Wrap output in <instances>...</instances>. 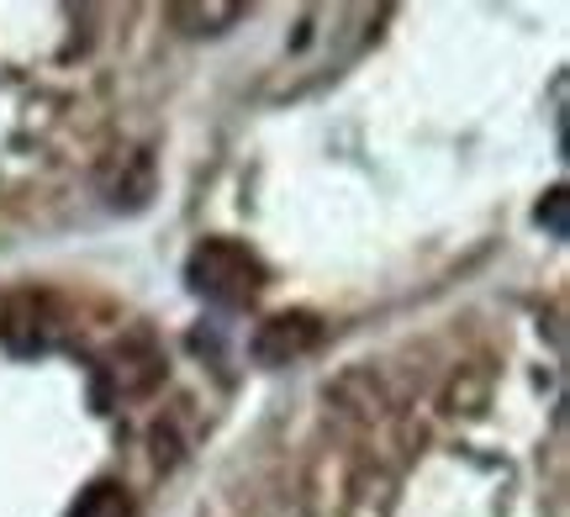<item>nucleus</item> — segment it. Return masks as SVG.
I'll list each match as a JSON object with an SVG mask.
<instances>
[{"mask_svg": "<svg viewBox=\"0 0 570 517\" xmlns=\"http://www.w3.org/2000/svg\"><path fill=\"white\" fill-rule=\"evenodd\" d=\"M185 286L190 296H202L212 307L223 311H238L248 301H259V290H265V265H259V253L238 243V238H202L190 259H185Z\"/></svg>", "mask_w": 570, "mask_h": 517, "instance_id": "obj_1", "label": "nucleus"}, {"mask_svg": "<svg viewBox=\"0 0 570 517\" xmlns=\"http://www.w3.org/2000/svg\"><path fill=\"white\" fill-rule=\"evenodd\" d=\"M323 344V322L312 311H275L265 328L254 332V359L259 365H291Z\"/></svg>", "mask_w": 570, "mask_h": 517, "instance_id": "obj_2", "label": "nucleus"}, {"mask_svg": "<svg viewBox=\"0 0 570 517\" xmlns=\"http://www.w3.org/2000/svg\"><path fill=\"white\" fill-rule=\"evenodd\" d=\"M0 338H6V349L17 354H38L48 349V301L42 296H11L6 311H0Z\"/></svg>", "mask_w": 570, "mask_h": 517, "instance_id": "obj_3", "label": "nucleus"}, {"mask_svg": "<svg viewBox=\"0 0 570 517\" xmlns=\"http://www.w3.org/2000/svg\"><path fill=\"white\" fill-rule=\"evenodd\" d=\"M248 6L244 0H175L169 21L180 27L185 38H223L233 21H244Z\"/></svg>", "mask_w": 570, "mask_h": 517, "instance_id": "obj_4", "label": "nucleus"}, {"mask_svg": "<svg viewBox=\"0 0 570 517\" xmlns=\"http://www.w3.org/2000/svg\"><path fill=\"white\" fill-rule=\"evenodd\" d=\"M69 517H132V497H127L122 480H96Z\"/></svg>", "mask_w": 570, "mask_h": 517, "instance_id": "obj_5", "label": "nucleus"}, {"mask_svg": "<svg viewBox=\"0 0 570 517\" xmlns=\"http://www.w3.org/2000/svg\"><path fill=\"white\" fill-rule=\"evenodd\" d=\"M539 222L554 232V238H566V186H554L544 196V207H539Z\"/></svg>", "mask_w": 570, "mask_h": 517, "instance_id": "obj_6", "label": "nucleus"}]
</instances>
